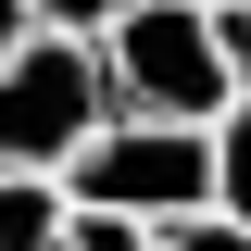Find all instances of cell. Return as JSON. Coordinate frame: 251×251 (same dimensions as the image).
<instances>
[{
    "instance_id": "6da1fadb",
    "label": "cell",
    "mask_w": 251,
    "mask_h": 251,
    "mask_svg": "<svg viewBox=\"0 0 251 251\" xmlns=\"http://www.w3.org/2000/svg\"><path fill=\"white\" fill-rule=\"evenodd\" d=\"M88 50H100V88H113V113L214 126L226 100H239V63H226V38H214V13H201V0H126V13L88 38Z\"/></svg>"
},
{
    "instance_id": "7a4b0ae2",
    "label": "cell",
    "mask_w": 251,
    "mask_h": 251,
    "mask_svg": "<svg viewBox=\"0 0 251 251\" xmlns=\"http://www.w3.org/2000/svg\"><path fill=\"white\" fill-rule=\"evenodd\" d=\"M50 176H63V201H88V214H138V226H176V214L214 201V151H201V126H163V113H100Z\"/></svg>"
},
{
    "instance_id": "3957f363",
    "label": "cell",
    "mask_w": 251,
    "mask_h": 251,
    "mask_svg": "<svg viewBox=\"0 0 251 251\" xmlns=\"http://www.w3.org/2000/svg\"><path fill=\"white\" fill-rule=\"evenodd\" d=\"M100 113H113V88H100V50L88 38L25 25L13 50H0V163H38V176H50Z\"/></svg>"
},
{
    "instance_id": "277c9868",
    "label": "cell",
    "mask_w": 251,
    "mask_h": 251,
    "mask_svg": "<svg viewBox=\"0 0 251 251\" xmlns=\"http://www.w3.org/2000/svg\"><path fill=\"white\" fill-rule=\"evenodd\" d=\"M63 176H38V163H0V251H63Z\"/></svg>"
},
{
    "instance_id": "5b68a950",
    "label": "cell",
    "mask_w": 251,
    "mask_h": 251,
    "mask_svg": "<svg viewBox=\"0 0 251 251\" xmlns=\"http://www.w3.org/2000/svg\"><path fill=\"white\" fill-rule=\"evenodd\" d=\"M201 151H214V201H201V214H226V226H251V88L226 100L214 126H201Z\"/></svg>"
},
{
    "instance_id": "8992f818",
    "label": "cell",
    "mask_w": 251,
    "mask_h": 251,
    "mask_svg": "<svg viewBox=\"0 0 251 251\" xmlns=\"http://www.w3.org/2000/svg\"><path fill=\"white\" fill-rule=\"evenodd\" d=\"M63 251H163V239L138 214H88V201H75V214H63Z\"/></svg>"
},
{
    "instance_id": "52a82bcc",
    "label": "cell",
    "mask_w": 251,
    "mask_h": 251,
    "mask_svg": "<svg viewBox=\"0 0 251 251\" xmlns=\"http://www.w3.org/2000/svg\"><path fill=\"white\" fill-rule=\"evenodd\" d=\"M163 251H251V226H226V214H176V226H151Z\"/></svg>"
},
{
    "instance_id": "ba28073f",
    "label": "cell",
    "mask_w": 251,
    "mask_h": 251,
    "mask_svg": "<svg viewBox=\"0 0 251 251\" xmlns=\"http://www.w3.org/2000/svg\"><path fill=\"white\" fill-rule=\"evenodd\" d=\"M25 13H38V25H63V38H100L126 0H25Z\"/></svg>"
},
{
    "instance_id": "9c48e42d",
    "label": "cell",
    "mask_w": 251,
    "mask_h": 251,
    "mask_svg": "<svg viewBox=\"0 0 251 251\" xmlns=\"http://www.w3.org/2000/svg\"><path fill=\"white\" fill-rule=\"evenodd\" d=\"M25 25H38V13H25V0H0V50H13V38H25Z\"/></svg>"
},
{
    "instance_id": "30bf717a",
    "label": "cell",
    "mask_w": 251,
    "mask_h": 251,
    "mask_svg": "<svg viewBox=\"0 0 251 251\" xmlns=\"http://www.w3.org/2000/svg\"><path fill=\"white\" fill-rule=\"evenodd\" d=\"M201 13H239V0H201Z\"/></svg>"
}]
</instances>
